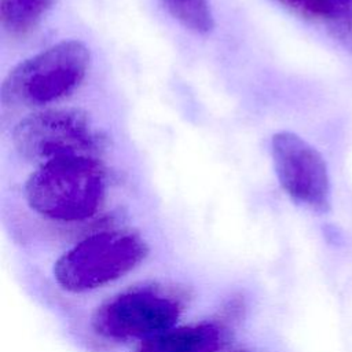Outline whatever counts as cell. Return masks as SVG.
I'll list each match as a JSON object with an SVG mask.
<instances>
[{
  "label": "cell",
  "instance_id": "cell-1",
  "mask_svg": "<svg viewBox=\"0 0 352 352\" xmlns=\"http://www.w3.org/2000/svg\"><path fill=\"white\" fill-rule=\"evenodd\" d=\"M25 199L38 216L55 223L92 219L106 199V176L94 157L73 155L51 160L33 172Z\"/></svg>",
  "mask_w": 352,
  "mask_h": 352
},
{
  "label": "cell",
  "instance_id": "cell-2",
  "mask_svg": "<svg viewBox=\"0 0 352 352\" xmlns=\"http://www.w3.org/2000/svg\"><path fill=\"white\" fill-rule=\"evenodd\" d=\"M148 252L147 242L135 231L95 232L70 246L55 260L52 276L58 287L66 293H91L135 271Z\"/></svg>",
  "mask_w": 352,
  "mask_h": 352
},
{
  "label": "cell",
  "instance_id": "cell-3",
  "mask_svg": "<svg viewBox=\"0 0 352 352\" xmlns=\"http://www.w3.org/2000/svg\"><path fill=\"white\" fill-rule=\"evenodd\" d=\"M89 48L63 40L22 60L4 77L0 100L8 107H41L74 92L89 69Z\"/></svg>",
  "mask_w": 352,
  "mask_h": 352
},
{
  "label": "cell",
  "instance_id": "cell-4",
  "mask_svg": "<svg viewBox=\"0 0 352 352\" xmlns=\"http://www.w3.org/2000/svg\"><path fill=\"white\" fill-rule=\"evenodd\" d=\"M184 311L183 300L160 286L125 290L103 301L91 316V329L102 340H146L175 326Z\"/></svg>",
  "mask_w": 352,
  "mask_h": 352
},
{
  "label": "cell",
  "instance_id": "cell-5",
  "mask_svg": "<svg viewBox=\"0 0 352 352\" xmlns=\"http://www.w3.org/2000/svg\"><path fill=\"white\" fill-rule=\"evenodd\" d=\"M12 143L21 157L41 165L63 157H92L102 148L103 138L84 110L67 107L25 117L12 131Z\"/></svg>",
  "mask_w": 352,
  "mask_h": 352
},
{
  "label": "cell",
  "instance_id": "cell-6",
  "mask_svg": "<svg viewBox=\"0 0 352 352\" xmlns=\"http://www.w3.org/2000/svg\"><path fill=\"white\" fill-rule=\"evenodd\" d=\"M271 153L283 191L314 212L330 209V177L322 154L301 136L280 131L272 136Z\"/></svg>",
  "mask_w": 352,
  "mask_h": 352
},
{
  "label": "cell",
  "instance_id": "cell-7",
  "mask_svg": "<svg viewBox=\"0 0 352 352\" xmlns=\"http://www.w3.org/2000/svg\"><path fill=\"white\" fill-rule=\"evenodd\" d=\"M230 340V330L217 322L173 326L139 342L135 352H217Z\"/></svg>",
  "mask_w": 352,
  "mask_h": 352
},
{
  "label": "cell",
  "instance_id": "cell-8",
  "mask_svg": "<svg viewBox=\"0 0 352 352\" xmlns=\"http://www.w3.org/2000/svg\"><path fill=\"white\" fill-rule=\"evenodd\" d=\"M55 0H0V22L11 34L34 29Z\"/></svg>",
  "mask_w": 352,
  "mask_h": 352
},
{
  "label": "cell",
  "instance_id": "cell-9",
  "mask_svg": "<svg viewBox=\"0 0 352 352\" xmlns=\"http://www.w3.org/2000/svg\"><path fill=\"white\" fill-rule=\"evenodd\" d=\"M164 3L172 16L188 30L206 34L214 26L208 0H164Z\"/></svg>",
  "mask_w": 352,
  "mask_h": 352
},
{
  "label": "cell",
  "instance_id": "cell-10",
  "mask_svg": "<svg viewBox=\"0 0 352 352\" xmlns=\"http://www.w3.org/2000/svg\"><path fill=\"white\" fill-rule=\"evenodd\" d=\"M324 6L329 32L352 54V0H324Z\"/></svg>",
  "mask_w": 352,
  "mask_h": 352
},
{
  "label": "cell",
  "instance_id": "cell-11",
  "mask_svg": "<svg viewBox=\"0 0 352 352\" xmlns=\"http://www.w3.org/2000/svg\"><path fill=\"white\" fill-rule=\"evenodd\" d=\"M285 7L307 16V18H316L324 19L326 6L324 0H276Z\"/></svg>",
  "mask_w": 352,
  "mask_h": 352
}]
</instances>
